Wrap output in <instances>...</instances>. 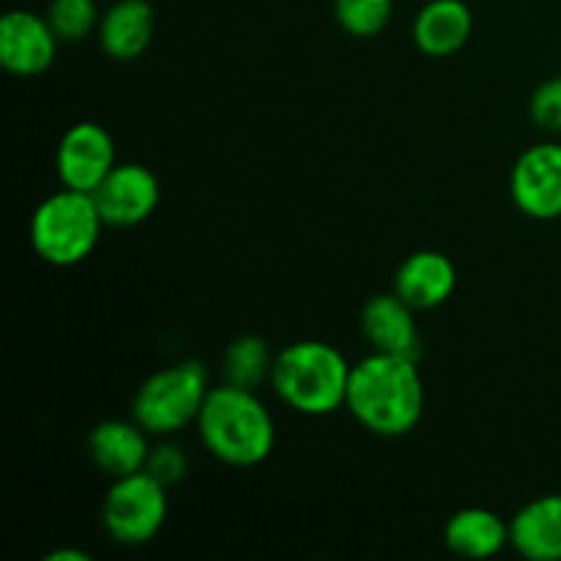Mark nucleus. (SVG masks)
<instances>
[{"mask_svg": "<svg viewBox=\"0 0 561 561\" xmlns=\"http://www.w3.org/2000/svg\"><path fill=\"white\" fill-rule=\"evenodd\" d=\"M162 186L151 168L140 162H121L96 186L93 201L110 228H135L146 222L159 206Z\"/></svg>", "mask_w": 561, "mask_h": 561, "instance_id": "9", "label": "nucleus"}, {"mask_svg": "<svg viewBox=\"0 0 561 561\" xmlns=\"http://www.w3.org/2000/svg\"><path fill=\"white\" fill-rule=\"evenodd\" d=\"M104 219L91 192L60 190L44 197L31 217V247L44 263L77 266L99 244Z\"/></svg>", "mask_w": 561, "mask_h": 561, "instance_id": "4", "label": "nucleus"}, {"mask_svg": "<svg viewBox=\"0 0 561 561\" xmlns=\"http://www.w3.org/2000/svg\"><path fill=\"white\" fill-rule=\"evenodd\" d=\"M394 0H334V16L348 36L373 38L389 25Z\"/></svg>", "mask_w": 561, "mask_h": 561, "instance_id": "20", "label": "nucleus"}, {"mask_svg": "<svg viewBox=\"0 0 561 561\" xmlns=\"http://www.w3.org/2000/svg\"><path fill=\"white\" fill-rule=\"evenodd\" d=\"M211 383L201 362H175L151 373L131 400V420L140 422L151 436L168 438L195 425Z\"/></svg>", "mask_w": 561, "mask_h": 561, "instance_id": "5", "label": "nucleus"}, {"mask_svg": "<svg viewBox=\"0 0 561 561\" xmlns=\"http://www.w3.org/2000/svg\"><path fill=\"white\" fill-rule=\"evenodd\" d=\"M345 409L373 436L398 438L414 431L425 414V383L416 359L373 351L356 362Z\"/></svg>", "mask_w": 561, "mask_h": 561, "instance_id": "1", "label": "nucleus"}, {"mask_svg": "<svg viewBox=\"0 0 561 561\" xmlns=\"http://www.w3.org/2000/svg\"><path fill=\"white\" fill-rule=\"evenodd\" d=\"M195 425L203 447L236 469L261 466L277 442L274 416L257 398V389L236 387L228 381L211 387Z\"/></svg>", "mask_w": 561, "mask_h": 561, "instance_id": "2", "label": "nucleus"}, {"mask_svg": "<svg viewBox=\"0 0 561 561\" xmlns=\"http://www.w3.org/2000/svg\"><path fill=\"white\" fill-rule=\"evenodd\" d=\"M510 195L526 217L540 219V222L561 217L559 142H537L515 159L513 175H510Z\"/></svg>", "mask_w": 561, "mask_h": 561, "instance_id": "8", "label": "nucleus"}, {"mask_svg": "<svg viewBox=\"0 0 561 561\" xmlns=\"http://www.w3.org/2000/svg\"><path fill=\"white\" fill-rule=\"evenodd\" d=\"M351 367L334 345L296 340L274 356L272 389L296 414L329 416L345 409Z\"/></svg>", "mask_w": 561, "mask_h": 561, "instance_id": "3", "label": "nucleus"}, {"mask_svg": "<svg viewBox=\"0 0 561 561\" xmlns=\"http://www.w3.org/2000/svg\"><path fill=\"white\" fill-rule=\"evenodd\" d=\"M444 542L455 557L491 559L510 546V524L493 510L466 507L447 520Z\"/></svg>", "mask_w": 561, "mask_h": 561, "instance_id": "17", "label": "nucleus"}, {"mask_svg": "<svg viewBox=\"0 0 561 561\" xmlns=\"http://www.w3.org/2000/svg\"><path fill=\"white\" fill-rule=\"evenodd\" d=\"M474 33V14L463 0H427L416 14L411 36L431 58H449L469 44Z\"/></svg>", "mask_w": 561, "mask_h": 561, "instance_id": "14", "label": "nucleus"}, {"mask_svg": "<svg viewBox=\"0 0 561 561\" xmlns=\"http://www.w3.org/2000/svg\"><path fill=\"white\" fill-rule=\"evenodd\" d=\"M151 433L135 420H104L88 433V458L110 480L142 471L151 455Z\"/></svg>", "mask_w": 561, "mask_h": 561, "instance_id": "12", "label": "nucleus"}, {"mask_svg": "<svg viewBox=\"0 0 561 561\" xmlns=\"http://www.w3.org/2000/svg\"><path fill=\"white\" fill-rule=\"evenodd\" d=\"M414 307L398 294H378L362 307V337L378 354L411 356L420 354V329H416Z\"/></svg>", "mask_w": 561, "mask_h": 561, "instance_id": "11", "label": "nucleus"}, {"mask_svg": "<svg viewBox=\"0 0 561 561\" xmlns=\"http://www.w3.org/2000/svg\"><path fill=\"white\" fill-rule=\"evenodd\" d=\"M115 140L102 124L80 121L69 126L55 148V173L60 186L77 192H96L115 168Z\"/></svg>", "mask_w": 561, "mask_h": 561, "instance_id": "7", "label": "nucleus"}, {"mask_svg": "<svg viewBox=\"0 0 561 561\" xmlns=\"http://www.w3.org/2000/svg\"><path fill=\"white\" fill-rule=\"evenodd\" d=\"M153 25L157 16L148 0H118L99 20V47L113 60H135L151 47Z\"/></svg>", "mask_w": 561, "mask_h": 561, "instance_id": "15", "label": "nucleus"}, {"mask_svg": "<svg viewBox=\"0 0 561 561\" xmlns=\"http://www.w3.org/2000/svg\"><path fill=\"white\" fill-rule=\"evenodd\" d=\"M44 16L53 25L55 36L66 44H77L91 36L102 20L96 0H49Z\"/></svg>", "mask_w": 561, "mask_h": 561, "instance_id": "19", "label": "nucleus"}, {"mask_svg": "<svg viewBox=\"0 0 561 561\" xmlns=\"http://www.w3.org/2000/svg\"><path fill=\"white\" fill-rule=\"evenodd\" d=\"M458 288L455 263L444 252L420 250L400 263L394 274V294L409 301L416 312L436 310Z\"/></svg>", "mask_w": 561, "mask_h": 561, "instance_id": "13", "label": "nucleus"}, {"mask_svg": "<svg viewBox=\"0 0 561 561\" xmlns=\"http://www.w3.org/2000/svg\"><path fill=\"white\" fill-rule=\"evenodd\" d=\"M274 356L266 340L257 334H241L225 348L222 376L228 383L244 389H257L263 381H272Z\"/></svg>", "mask_w": 561, "mask_h": 561, "instance_id": "18", "label": "nucleus"}, {"mask_svg": "<svg viewBox=\"0 0 561 561\" xmlns=\"http://www.w3.org/2000/svg\"><path fill=\"white\" fill-rule=\"evenodd\" d=\"M510 546L524 559L561 561V493L537 496L515 513Z\"/></svg>", "mask_w": 561, "mask_h": 561, "instance_id": "16", "label": "nucleus"}, {"mask_svg": "<svg viewBox=\"0 0 561 561\" xmlns=\"http://www.w3.org/2000/svg\"><path fill=\"white\" fill-rule=\"evenodd\" d=\"M529 115L540 129L559 135L561 131V75L551 77V80H546L542 85L535 88L529 102Z\"/></svg>", "mask_w": 561, "mask_h": 561, "instance_id": "22", "label": "nucleus"}, {"mask_svg": "<svg viewBox=\"0 0 561 561\" xmlns=\"http://www.w3.org/2000/svg\"><path fill=\"white\" fill-rule=\"evenodd\" d=\"M60 38L47 16L27 9L0 16V66L14 77L44 75L55 64Z\"/></svg>", "mask_w": 561, "mask_h": 561, "instance_id": "10", "label": "nucleus"}, {"mask_svg": "<svg viewBox=\"0 0 561 561\" xmlns=\"http://www.w3.org/2000/svg\"><path fill=\"white\" fill-rule=\"evenodd\" d=\"M146 471L157 477L162 485H179V482H184L186 474H190V458H186V453L181 447L162 442L157 444V447H151Z\"/></svg>", "mask_w": 561, "mask_h": 561, "instance_id": "21", "label": "nucleus"}, {"mask_svg": "<svg viewBox=\"0 0 561 561\" xmlns=\"http://www.w3.org/2000/svg\"><path fill=\"white\" fill-rule=\"evenodd\" d=\"M44 561H91V553L80 551V548H58V551L47 553Z\"/></svg>", "mask_w": 561, "mask_h": 561, "instance_id": "23", "label": "nucleus"}, {"mask_svg": "<svg viewBox=\"0 0 561 561\" xmlns=\"http://www.w3.org/2000/svg\"><path fill=\"white\" fill-rule=\"evenodd\" d=\"M168 485L146 469L110 482L102 502V526L118 546H146L168 520Z\"/></svg>", "mask_w": 561, "mask_h": 561, "instance_id": "6", "label": "nucleus"}]
</instances>
